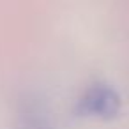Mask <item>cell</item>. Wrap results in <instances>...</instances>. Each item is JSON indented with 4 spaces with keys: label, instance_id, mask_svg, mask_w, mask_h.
Returning <instances> with one entry per match:
<instances>
[{
    "label": "cell",
    "instance_id": "cell-1",
    "mask_svg": "<svg viewBox=\"0 0 129 129\" xmlns=\"http://www.w3.org/2000/svg\"><path fill=\"white\" fill-rule=\"evenodd\" d=\"M120 110V95L106 83L88 87L78 101V111L87 117L111 118Z\"/></svg>",
    "mask_w": 129,
    "mask_h": 129
},
{
    "label": "cell",
    "instance_id": "cell-2",
    "mask_svg": "<svg viewBox=\"0 0 129 129\" xmlns=\"http://www.w3.org/2000/svg\"><path fill=\"white\" fill-rule=\"evenodd\" d=\"M16 129H55L46 103L34 94H27L16 106Z\"/></svg>",
    "mask_w": 129,
    "mask_h": 129
}]
</instances>
